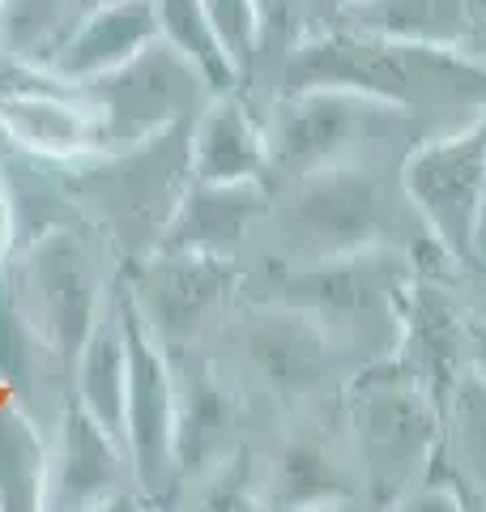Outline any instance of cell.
I'll return each mask as SVG.
<instances>
[{
	"label": "cell",
	"instance_id": "obj_23",
	"mask_svg": "<svg viewBox=\"0 0 486 512\" xmlns=\"http://www.w3.org/2000/svg\"><path fill=\"white\" fill-rule=\"evenodd\" d=\"M278 495L286 508H312L324 495H342L329 457L312 444H290L278 461Z\"/></svg>",
	"mask_w": 486,
	"mask_h": 512
},
{
	"label": "cell",
	"instance_id": "obj_18",
	"mask_svg": "<svg viewBox=\"0 0 486 512\" xmlns=\"http://www.w3.org/2000/svg\"><path fill=\"white\" fill-rule=\"evenodd\" d=\"M124 397H128V350L116 295H107L103 316L77 350V402L124 444Z\"/></svg>",
	"mask_w": 486,
	"mask_h": 512
},
{
	"label": "cell",
	"instance_id": "obj_4",
	"mask_svg": "<svg viewBox=\"0 0 486 512\" xmlns=\"http://www.w3.org/2000/svg\"><path fill=\"white\" fill-rule=\"evenodd\" d=\"M128 350V397H124V453L133 466L137 495L167 500L180 491V453H175V376L167 346L154 338L124 278L111 286Z\"/></svg>",
	"mask_w": 486,
	"mask_h": 512
},
{
	"label": "cell",
	"instance_id": "obj_8",
	"mask_svg": "<svg viewBox=\"0 0 486 512\" xmlns=\"http://www.w3.org/2000/svg\"><path fill=\"white\" fill-rule=\"evenodd\" d=\"M397 111L350 90H282L265 124L269 175H312L320 167L346 163V154L371 133V116Z\"/></svg>",
	"mask_w": 486,
	"mask_h": 512
},
{
	"label": "cell",
	"instance_id": "obj_2",
	"mask_svg": "<svg viewBox=\"0 0 486 512\" xmlns=\"http://www.w3.org/2000/svg\"><path fill=\"white\" fill-rule=\"evenodd\" d=\"M5 269V291L18 316L64 363H77V350L90 338L94 320L103 316L111 295L103 282V265L86 244V235L69 231L64 222L47 227L30 235Z\"/></svg>",
	"mask_w": 486,
	"mask_h": 512
},
{
	"label": "cell",
	"instance_id": "obj_29",
	"mask_svg": "<svg viewBox=\"0 0 486 512\" xmlns=\"http://www.w3.org/2000/svg\"><path fill=\"white\" fill-rule=\"evenodd\" d=\"M333 5H342V9H354V5H363V0H333Z\"/></svg>",
	"mask_w": 486,
	"mask_h": 512
},
{
	"label": "cell",
	"instance_id": "obj_19",
	"mask_svg": "<svg viewBox=\"0 0 486 512\" xmlns=\"http://www.w3.org/2000/svg\"><path fill=\"white\" fill-rule=\"evenodd\" d=\"M154 18H158V39H167L205 77L209 94L243 90L235 64L205 13V0H154Z\"/></svg>",
	"mask_w": 486,
	"mask_h": 512
},
{
	"label": "cell",
	"instance_id": "obj_9",
	"mask_svg": "<svg viewBox=\"0 0 486 512\" xmlns=\"http://www.w3.org/2000/svg\"><path fill=\"white\" fill-rule=\"evenodd\" d=\"M380 222H384V205L376 180L354 163H333L312 175H299V188L290 197V214H286L290 235L312 261L376 248Z\"/></svg>",
	"mask_w": 486,
	"mask_h": 512
},
{
	"label": "cell",
	"instance_id": "obj_3",
	"mask_svg": "<svg viewBox=\"0 0 486 512\" xmlns=\"http://www.w3.org/2000/svg\"><path fill=\"white\" fill-rule=\"evenodd\" d=\"M457 52L410 47L363 30H320L286 47L282 90H350L388 107H410L418 82H435Z\"/></svg>",
	"mask_w": 486,
	"mask_h": 512
},
{
	"label": "cell",
	"instance_id": "obj_6",
	"mask_svg": "<svg viewBox=\"0 0 486 512\" xmlns=\"http://www.w3.org/2000/svg\"><path fill=\"white\" fill-rule=\"evenodd\" d=\"M401 188L452 265L478 261L486 231V116L410 150Z\"/></svg>",
	"mask_w": 486,
	"mask_h": 512
},
{
	"label": "cell",
	"instance_id": "obj_30",
	"mask_svg": "<svg viewBox=\"0 0 486 512\" xmlns=\"http://www.w3.org/2000/svg\"><path fill=\"white\" fill-rule=\"evenodd\" d=\"M478 256H486V231H482V244H478Z\"/></svg>",
	"mask_w": 486,
	"mask_h": 512
},
{
	"label": "cell",
	"instance_id": "obj_10",
	"mask_svg": "<svg viewBox=\"0 0 486 512\" xmlns=\"http://www.w3.org/2000/svg\"><path fill=\"white\" fill-rule=\"evenodd\" d=\"M235 261L201 252H150L141 278L128 282L133 299L162 346H188L226 299Z\"/></svg>",
	"mask_w": 486,
	"mask_h": 512
},
{
	"label": "cell",
	"instance_id": "obj_5",
	"mask_svg": "<svg viewBox=\"0 0 486 512\" xmlns=\"http://www.w3.org/2000/svg\"><path fill=\"white\" fill-rule=\"evenodd\" d=\"M77 86L99 111V150L141 146V141L192 120L209 99L205 77L167 39L145 43L120 69Z\"/></svg>",
	"mask_w": 486,
	"mask_h": 512
},
{
	"label": "cell",
	"instance_id": "obj_22",
	"mask_svg": "<svg viewBox=\"0 0 486 512\" xmlns=\"http://www.w3.org/2000/svg\"><path fill=\"white\" fill-rule=\"evenodd\" d=\"M205 13L218 30L226 56L235 64L239 86H252L256 64H261V18H256V0H205Z\"/></svg>",
	"mask_w": 486,
	"mask_h": 512
},
{
	"label": "cell",
	"instance_id": "obj_27",
	"mask_svg": "<svg viewBox=\"0 0 486 512\" xmlns=\"http://www.w3.org/2000/svg\"><path fill=\"white\" fill-rule=\"evenodd\" d=\"M469 342H474V359H478V380L486 384V325L469 329Z\"/></svg>",
	"mask_w": 486,
	"mask_h": 512
},
{
	"label": "cell",
	"instance_id": "obj_16",
	"mask_svg": "<svg viewBox=\"0 0 486 512\" xmlns=\"http://www.w3.org/2000/svg\"><path fill=\"white\" fill-rule=\"evenodd\" d=\"M252 363L261 367L269 389L282 397H307L329 367V329L299 308H265L248 333Z\"/></svg>",
	"mask_w": 486,
	"mask_h": 512
},
{
	"label": "cell",
	"instance_id": "obj_21",
	"mask_svg": "<svg viewBox=\"0 0 486 512\" xmlns=\"http://www.w3.org/2000/svg\"><path fill=\"white\" fill-rule=\"evenodd\" d=\"M73 26V0H0V52L47 64Z\"/></svg>",
	"mask_w": 486,
	"mask_h": 512
},
{
	"label": "cell",
	"instance_id": "obj_15",
	"mask_svg": "<svg viewBox=\"0 0 486 512\" xmlns=\"http://www.w3.org/2000/svg\"><path fill=\"white\" fill-rule=\"evenodd\" d=\"M154 39H158L154 0H120V5H103L90 9L86 18H77L43 69H52L64 82H90L99 73L120 69L124 60H133Z\"/></svg>",
	"mask_w": 486,
	"mask_h": 512
},
{
	"label": "cell",
	"instance_id": "obj_14",
	"mask_svg": "<svg viewBox=\"0 0 486 512\" xmlns=\"http://www.w3.org/2000/svg\"><path fill=\"white\" fill-rule=\"evenodd\" d=\"M188 167L192 180H209V184H239V180L269 184L265 124L256 120V111L239 90L209 94L205 107L192 116Z\"/></svg>",
	"mask_w": 486,
	"mask_h": 512
},
{
	"label": "cell",
	"instance_id": "obj_12",
	"mask_svg": "<svg viewBox=\"0 0 486 512\" xmlns=\"http://www.w3.org/2000/svg\"><path fill=\"white\" fill-rule=\"evenodd\" d=\"M265 210H269L265 180H239V184L188 180L154 252H201L235 261V252L243 248L248 231L265 218Z\"/></svg>",
	"mask_w": 486,
	"mask_h": 512
},
{
	"label": "cell",
	"instance_id": "obj_25",
	"mask_svg": "<svg viewBox=\"0 0 486 512\" xmlns=\"http://www.w3.org/2000/svg\"><path fill=\"white\" fill-rule=\"evenodd\" d=\"M18 252V214H13V197L5 184V171H0V269L13 261Z\"/></svg>",
	"mask_w": 486,
	"mask_h": 512
},
{
	"label": "cell",
	"instance_id": "obj_11",
	"mask_svg": "<svg viewBox=\"0 0 486 512\" xmlns=\"http://www.w3.org/2000/svg\"><path fill=\"white\" fill-rule=\"evenodd\" d=\"M128 491L137 483L124 444L81 402H69L56 419V444L47 448L43 508H103Z\"/></svg>",
	"mask_w": 486,
	"mask_h": 512
},
{
	"label": "cell",
	"instance_id": "obj_20",
	"mask_svg": "<svg viewBox=\"0 0 486 512\" xmlns=\"http://www.w3.org/2000/svg\"><path fill=\"white\" fill-rule=\"evenodd\" d=\"M47 495V444L30 414L0 410V508H43Z\"/></svg>",
	"mask_w": 486,
	"mask_h": 512
},
{
	"label": "cell",
	"instance_id": "obj_26",
	"mask_svg": "<svg viewBox=\"0 0 486 512\" xmlns=\"http://www.w3.org/2000/svg\"><path fill=\"white\" fill-rule=\"evenodd\" d=\"M469 5V60H486V0H465Z\"/></svg>",
	"mask_w": 486,
	"mask_h": 512
},
{
	"label": "cell",
	"instance_id": "obj_17",
	"mask_svg": "<svg viewBox=\"0 0 486 512\" xmlns=\"http://www.w3.org/2000/svg\"><path fill=\"white\" fill-rule=\"evenodd\" d=\"M350 30L410 47H444L465 52L469 47V5L465 0H363L342 9Z\"/></svg>",
	"mask_w": 486,
	"mask_h": 512
},
{
	"label": "cell",
	"instance_id": "obj_13",
	"mask_svg": "<svg viewBox=\"0 0 486 512\" xmlns=\"http://www.w3.org/2000/svg\"><path fill=\"white\" fill-rule=\"evenodd\" d=\"M175 376V453H180V483L205 478L222 457L235 453L239 402L205 363H188L184 346H167Z\"/></svg>",
	"mask_w": 486,
	"mask_h": 512
},
{
	"label": "cell",
	"instance_id": "obj_1",
	"mask_svg": "<svg viewBox=\"0 0 486 512\" xmlns=\"http://www.w3.org/2000/svg\"><path fill=\"white\" fill-rule=\"evenodd\" d=\"M188 128L192 120L167 128L141 146L99 150L77 158L69 167V188H81V197L128 252L150 256L162 231L175 214V201L192 180L188 167Z\"/></svg>",
	"mask_w": 486,
	"mask_h": 512
},
{
	"label": "cell",
	"instance_id": "obj_7",
	"mask_svg": "<svg viewBox=\"0 0 486 512\" xmlns=\"http://www.w3.org/2000/svg\"><path fill=\"white\" fill-rule=\"evenodd\" d=\"M410 269L388 248H363L350 256H320L312 269L286 278V308H299L316 316L324 329L350 325L359 333H376L380 325H393L401 333V312L410 299Z\"/></svg>",
	"mask_w": 486,
	"mask_h": 512
},
{
	"label": "cell",
	"instance_id": "obj_24",
	"mask_svg": "<svg viewBox=\"0 0 486 512\" xmlns=\"http://www.w3.org/2000/svg\"><path fill=\"white\" fill-rule=\"evenodd\" d=\"M256 18H261V56H269L278 43H286L295 0H256Z\"/></svg>",
	"mask_w": 486,
	"mask_h": 512
},
{
	"label": "cell",
	"instance_id": "obj_28",
	"mask_svg": "<svg viewBox=\"0 0 486 512\" xmlns=\"http://www.w3.org/2000/svg\"><path fill=\"white\" fill-rule=\"evenodd\" d=\"M103 5H120V0H73V22L86 18L90 9H103ZM69 30H73V26H69Z\"/></svg>",
	"mask_w": 486,
	"mask_h": 512
}]
</instances>
